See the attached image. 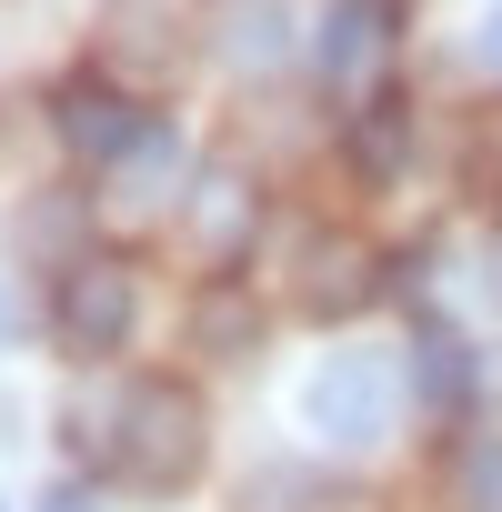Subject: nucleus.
I'll return each mask as SVG.
<instances>
[{"label": "nucleus", "instance_id": "nucleus-1", "mask_svg": "<svg viewBox=\"0 0 502 512\" xmlns=\"http://www.w3.org/2000/svg\"><path fill=\"white\" fill-rule=\"evenodd\" d=\"M71 442L101 452V462H121V482H141V492H181L201 472V452H211V412L181 382H121L111 422L101 432H71Z\"/></svg>", "mask_w": 502, "mask_h": 512}, {"label": "nucleus", "instance_id": "nucleus-2", "mask_svg": "<svg viewBox=\"0 0 502 512\" xmlns=\"http://www.w3.org/2000/svg\"><path fill=\"white\" fill-rule=\"evenodd\" d=\"M51 332L81 352V362H111L131 332H141V272L121 262V251H81V262L61 272V312Z\"/></svg>", "mask_w": 502, "mask_h": 512}, {"label": "nucleus", "instance_id": "nucleus-3", "mask_svg": "<svg viewBox=\"0 0 502 512\" xmlns=\"http://www.w3.org/2000/svg\"><path fill=\"white\" fill-rule=\"evenodd\" d=\"M392 362L382 352H332L312 382H302V422L332 442V452H372L382 432H392Z\"/></svg>", "mask_w": 502, "mask_h": 512}, {"label": "nucleus", "instance_id": "nucleus-4", "mask_svg": "<svg viewBox=\"0 0 502 512\" xmlns=\"http://www.w3.org/2000/svg\"><path fill=\"white\" fill-rule=\"evenodd\" d=\"M51 131H61V151L71 161H91V171H121L161 121L141 111V101H121L111 81H61V101H51Z\"/></svg>", "mask_w": 502, "mask_h": 512}, {"label": "nucleus", "instance_id": "nucleus-5", "mask_svg": "<svg viewBox=\"0 0 502 512\" xmlns=\"http://www.w3.org/2000/svg\"><path fill=\"white\" fill-rule=\"evenodd\" d=\"M382 61H392V0H332V21H322V41H312V71H322V91H372L382 81Z\"/></svg>", "mask_w": 502, "mask_h": 512}, {"label": "nucleus", "instance_id": "nucleus-6", "mask_svg": "<svg viewBox=\"0 0 502 512\" xmlns=\"http://www.w3.org/2000/svg\"><path fill=\"white\" fill-rule=\"evenodd\" d=\"M181 221H191V241L211 251V262H231V251L262 231V191H251V171H241V161H201V171H191Z\"/></svg>", "mask_w": 502, "mask_h": 512}, {"label": "nucleus", "instance_id": "nucleus-7", "mask_svg": "<svg viewBox=\"0 0 502 512\" xmlns=\"http://www.w3.org/2000/svg\"><path fill=\"white\" fill-rule=\"evenodd\" d=\"M211 51H221V71H282V51H292V21H282V0H221V21H211Z\"/></svg>", "mask_w": 502, "mask_h": 512}, {"label": "nucleus", "instance_id": "nucleus-8", "mask_svg": "<svg viewBox=\"0 0 502 512\" xmlns=\"http://www.w3.org/2000/svg\"><path fill=\"white\" fill-rule=\"evenodd\" d=\"M412 382H422L432 412H452V402L472 392V352H462V332H452L442 312H422V332H412Z\"/></svg>", "mask_w": 502, "mask_h": 512}, {"label": "nucleus", "instance_id": "nucleus-9", "mask_svg": "<svg viewBox=\"0 0 502 512\" xmlns=\"http://www.w3.org/2000/svg\"><path fill=\"white\" fill-rule=\"evenodd\" d=\"M302 292H312V312H362V302H372V251H352V241H312Z\"/></svg>", "mask_w": 502, "mask_h": 512}, {"label": "nucleus", "instance_id": "nucleus-10", "mask_svg": "<svg viewBox=\"0 0 502 512\" xmlns=\"http://www.w3.org/2000/svg\"><path fill=\"white\" fill-rule=\"evenodd\" d=\"M352 171H362V181H402V171H412V111H402V101H372V111L352 121Z\"/></svg>", "mask_w": 502, "mask_h": 512}, {"label": "nucleus", "instance_id": "nucleus-11", "mask_svg": "<svg viewBox=\"0 0 502 512\" xmlns=\"http://www.w3.org/2000/svg\"><path fill=\"white\" fill-rule=\"evenodd\" d=\"M191 342H201V352H221V362H231V352H251V342H262V312H251V302H241V292H211V302H201V312H191Z\"/></svg>", "mask_w": 502, "mask_h": 512}, {"label": "nucleus", "instance_id": "nucleus-12", "mask_svg": "<svg viewBox=\"0 0 502 512\" xmlns=\"http://www.w3.org/2000/svg\"><path fill=\"white\" fill-rule=\"evenodd\" d=\"M452 492H462V512H502V442H462Z\"/></svg>", "mask_w": 502, "mask_h": 512}, {"label": "nucleus", "instance_id": "nucleus-13", "mask_svg": "<svg viewBox=\"0 0 502 512\" xmlns=\"http://www.w3.org/2000/svg\"><path fill=\"white\" fill-rule=\"evenodd\" d=\"M71 221H81V201H71V191H51V201H31V251H61V272L81 262V251H71Z\"/></svg>", "mask_w": 502, "mask_h": 512}, {"label": "nucleus", "instance_id": "nucleus-14", "mask_svg": "<svg viewBox=\"0 0 502 512\" xmlns=\"http://www.w3.org/2000/svg\"><path fill=\"white\" fill-rule=\"evenodd\" d=\"M472 71L502 81V11H482V31H472Z\"/></svg>", "mask_w": 502, "mask_h": 512}, {"label": "nucleus", "instance_id": "nucleus-15", "mask_svg": "<svg viewBox=\"0 0 502 512\" xmlns=\"http://www.w3.org/2000/svg\"><path fill=\"white\" fill-rule=\"evenodd\" d=\"M21 332H31V302H21V292H0V342H21Z\"/></svg>", "mask_w": 502, "mask_h": 512}, {"label": "nucleus", "instance_id": "nucleus-16", "mask_svg": "<svg viewBox=\"0 0 502 512\" xmlns=\"http://www.w3.org/2000/svg\"><path fill=\"white\" fill-rule=\"evenodd\" d=\"M51 512H101V502H91L81 482H61V492H51Z\"/></svg>", "mask_w": 502, "mask_h": 512}]
</instances>
